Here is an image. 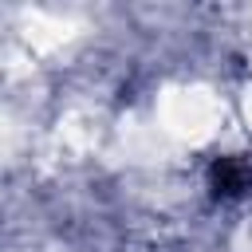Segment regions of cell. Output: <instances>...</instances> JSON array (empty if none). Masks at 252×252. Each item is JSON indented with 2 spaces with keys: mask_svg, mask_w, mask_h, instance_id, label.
Instances as JSON below:
<instances>
[{
  "mask_svg": "<svg viewBox=\"0 0 252 252\" xmlns=\"http://www.w3.org/2000/svg\"><path fill=\"white\" fill-rule=\"evenodd\" d=\"M213 189H217V193H224V197H232V193L248 189V169H244L240 161H232V158L217 161V165H213Z\"/></svg>",
  "mask_w": 252,
  "mask_h": 252,
  "instance_id": "obj_1",
  "label": "cell"
}]
</instances>
